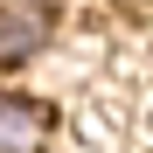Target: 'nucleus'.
I'll list each match as a JSON object with an SVG mask.
<instances>
[{"label": "nucleus", "mask_w": 153, "mask_h": 153, "mask_svg": "<svg viewBox=\"0 0 153 153\" xmlns=\"http://www.w3.org/2000/svg\"><path fill=\"white\" fill-rule=\"evenodd\" d=\"M49 139H56V111L0 84V153H49Z\"/></svg>", "instance_id": "f03ea898"}, {"label": "nucleus", "mask_w": 153, "mask_h": 153, "mask_svg": "<svg viewBox=\"0 0 153 153\" xmlns=\"http://www.w3.org/2000/svg\"><path fill=\"white\" fill-rule=\"evenodd\" d=\"M56 42V7L49 0H0V70L35 63Z\"/></svg>", "instance_id": "f257e3e1"}]
</instances>
